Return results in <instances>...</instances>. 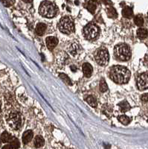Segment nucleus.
I'll list each match as a JSON object with an SVG mask.
<instances>
[{
    "mask_svg": "<svg viewBox=\"0 0 148 149\" xmlns=\"http://www.w3.org/2000/svg\"><path fill=\"white\" fill-rule=\"evenodd\" d=\"M109 76L115 83L126 84L130 80V72L123 66H115L110 70Z\"/></svg>",
    "mask_w": 148,
    "mask_h": 149,
    "instance_id": "obj_1",
    "label": "nucleus"
},
{
    "mask_svg": "<svg viewBox=\"0 0 148 149\" xmlns=\"http://www.w3.org/2000/svg\"><path fill=\"white\" fill-rule=\"evenodd\" d=\"M114 52L117 59L121 61H128L131 57V51L130 47L124 43L117 45L115 47Z\"/></svg>",
    "mask_w": 148,
    "mask_h": 149,
    "instance_id": "obj_2",
    "label": "nucleus"
},
{
    "mask_svg": "<svg viewBox=\"0 0 148 149\" xmlns=\"http://www.w3.org/2000/svg\"><path fill=\"white\" fill-rule=\"evenodd\" d=\"M57 8L52 2L49 1H45L42 2L40 6V13L42 17H54L57 14Z\"/></svg>",
    "mask_w": 148,
    "mask_h": 149,
    "instance_id": "obj_3",
    "label": "nucleus"
},
{
    "mask_svg": "<svg viewBox=\"0 0 148 149\" xmlns=\"http://www.w3.org/2000/svg\"><path fill=\"white\" fill-rule=\"evenodd\" d=\"M58 29L61 32L66 34L72 33L74 30V25L72 19L69 17H64L60 20Z\"/></svg>",
    "mask_w": 148,
    "mask_h": 149,
    "instance_id": "obj_4",
    "label": "nucleus"
},
{
    "mask_svg": "<svg viewBox=\"0 0 148 149\" xmlns=\"http://www.w3.org/2000/svg\"><path fill=\"white\" fill-rule=\"evenodd\" d=\"M8 125L14 130H18L22 125V117L18 113H10L6 117Z\"/></svg>",
    "mask_w": 148,
    "mask_h": 149,
    "instance_id": "obj_5",
    "label": "nucleus"
},
{
    "mask_svg": "<svg viewBox=\"0 0 148 149\" xmlns=\"http://www.w3.org/2000/svg\"><path fill=\"white\" fill-rule=\"evenodd\" d=\"M94 58L98 64L101 66H105L109 62V57L108 51L104 48H100L94 54Z\"/></svg>",
    "mask_w": 148,
    "mask_h": 149,
    "instance_id": "obj_6",
    "label": "nucleus"
},
{
    "mask_svg": "<svg viewBox=\"0 0 148 149\" xmlns=\"http://www.w3.org/2000/svg\"><path fill=\"white\" fill-rule=\"evenodd\" d=\"M83 34L86 39L94 40L99 34V28L94 24H88L83 29Z\"/></svg>",
    "mask_w": 148,
    "mask_h": 149,
    "instance_id": "obj_7",
    "label": "nucleus"
},
{
    "mask_svg": "<svg viewBox=\"0 0 148 149\" xmlns=\"http://www.w3.org/2000/svg\"><path fill=\"white\" fill-rule=\"evenodd\" d=\"M137 86L139 90H145L148 88V73L145 72L140 74L137 80Z\"/></svg>",
    "mask_w": 148,
    "mask_h": 149,
    "instance_id": "obj_8",
    "label": "nucleus"
},
{
    "mask_svg": "<svg viewBox=\"0 0 148 149\" xmlns=\"http://www.w3.org/2000/svg\"><path fill=\"white\" fill-rule=\"evenodd\" d=\"M81 50V47L78 43L76 42H72L70 46H69V52L71 54H72L73 56H76L77 54H79V52Z\"/></svg>",
    "mask_w": 148,
    "mask_h": 149,
    "instance_id": "obj_9",
    "label": "nucleus"
},
{
    "mask_svg": "<svg viewBox=\"0 0 148 149\" xmlns=\"http://www.w3.org/2000/svg\"><path fill=\"white\" fill-rule=\"evenodd\" d=\"M46 42L47 47L50 49H52L57 45V43H58V40L55 37H49L46 38Z\"/></svg>",
    "mask_w": 148,
    "mask_h": 149,
    "instance_id": "obj_10",
    "label": "nucleus"
},
{
    "mask_svg": "<svg viewBox=\"0 0 148 149\" xmlns=\"http://www.w3.org/2000/svg\"><path fill=\"white\" fill-rule=\"evenodd\" d=\"M93 72L92 66L89 64V63H85L83 65V74L85 76L89 78L92 75Z\"/></svg>",
    "mask_w": 148,
    "mask_h": 149,
    "instance_id": "obj_11",
    "label": "nucleus"
},
{
    "mask_svg": "<svg viewBox=\"0 0 148 149\" xmlns=\"http://www.w3.org/2000/svg\"><path fill=\"white\" fill-rule=\"evenodd\" d=\"M33 136H34V134H33V132L31 130L25 131L22 135V142H23L24 144L27 145L28 143H29L33 138Z\"/></svg>",
    "mask_w": 148,
    "mask_h": 149,
    "instance_id": "obj_12",
    "label": "nucleus"
},
{
    "mask_svg": "<svg viewBox=\"0 0 148 149\" xmlns=\"http://www.w3.org/2000/svg\"><path fill=\"white\" fill-rule=\"evenodd\" d=\"M46 28H47L46 27V25H45L44 23H39L37 26V27H36V33L40 36L42 35L45 33V31H46Z\"/></svg>",
    "mask_w": 148,
    "mask_h": 149,
    "instance_id": "obj_13",
    "label": "nucleus"
},
{
    "mask_svg": "<svg viewBox=\"0 0 148 149\" xmlns=\"http://www.w3.org/2000/svg\"><path fill=\"white\" fill-rule=\"evenodd\" d=\"M85 100L92 107H97V101H96L95 98L94 96H92V95H88L87 97L85 98Z\"/></svg>",
    "mask_w": 148,
    "mask_h": 149,
    "instance_id": "obj_14",
    "label": "nucleus"
},
{
    "mask_svg": "<svg viewBox=\"0 0 148 149\" xmlns=\"http://www.w3.org/2000/svg\"><path fill=\"white\" fill-rule=\"evenodd\" d=\"M133 10L130 7H125L122 10V15L125 18H131L133 17Z\"/></svg>",
    "mask_w": 148,
    "mask_h": 149,
    "instance_id": "obj_15",
    "label": "nucleus"
},
{
    "mask_svg": "<svg viewBox=\"0 0 148 149\" xmlns=\"http://www.w3.org/2000/svg\"><path fill=\"white\" fill-rule=\"evenodd\" d=\"M118 106H119L120 107V110L122 112H124V113L128 111V110L130 109V104H129V103H128L127 102H126V101L120 102V103L118 104Z\"/></svg>",
    "mask_w": 148,
    "mask_h": 149,
    "instance_id": "obj_16",
    "label": "nucleus"
},
{
    "mask_svg": "<svg viewBox=\"0 0 148 149\" xmlns=\"http://www.w3.org/2000/svg\"><path fill=\"white\" fill-rule=\"evenodd\" d=\"M1 140L3 142H10V141L13 139V136L10 135V134L7 132H4L2 133V135H1Z\"/></svg>",
    "mask_w": 148,
    "mask_h": 149,
    "instance_id": "obj_17",
    "label": "nucleus"
},
{
    "mask_svg": "<svg viewBox=\"0 0 148 149\" xmlns=\"http://www.w3.org/2000/svg\"><path fill=\"white\" fill-rule=\"evenodd\" d=\"M44 142H45V141L42 139V136H36L35 139H34V146H35L36 148H40L43 146Z\"/></svg>",
    "mask_w": 148,
    "mask_h": 149,
    "instance_id": "obj_18",
    "label": "nucleus"
},
{
    "mask_svg": "<svg viewBox=\"0 0 148 149\" xmlns=\"http://www.w3.org/2000/svg\"><path fill=\"white\" fill-rule=\"evenodd\" d=\"M147 31L146 29H139L137 31V35H138V37H139L140 39H145V38H146L147 37Z\"/></svg>",
    "mask_w": 148,
    "mask_h": 149,
    "instance_id": "obj_19",
    "label": "nucleus"
},
{
    "mask_svg": "<svg viewBox=\"0 0 148 149\" xmlns=\"http://www.w3.org/2000/svg\"><path fill=\"white\" fill-rule=\"evenodd\" d=\"M102 112L103 113L106 115V116H111L112 113H113V110L110 107H109V105H104L102 108Z\"/></svg>",
    "mask_w": 148,
    "mask_h": 149,
    "instance_id": "obj_20",
    "label": "nucleus"
},
{
    "mask_svg": "<svg viewBox=\"0 0 148 149\" xmlns=\"http://www.w3.org/2000/svg\"><path fill=\"white\" fill-rule=\"evenodd\" d=\"M118 120H119V122H121V123L123 124V125H128V124H130L131 119H130V117H128L127 116L122 115L121 116L118 117Z\"/></svg>",
    "mask_w": 148,
    "mask_h": 149,
    "instance_id": "obj_21",
    "label": "nucleus"
},
{
    "mask_svg": "<svg viewBox=\"0 0 148 149\" xmlns=\"http://www.w3.org/2000/svg\"><path fill=\"white\" fill-rule=\"evenodd\" d=\"M60 78H61V79L66 84L68 85H72V81H71L70 78H69V76L68 75H66V74H63V73H61V74H60Z\"/></svg>",
    "mask_w": 148,
    "mask_h": 149,
    "instance_id": "obj_22",
    "label": "nucleus"
},
{
    "mask_svg": "<svg viewBox=\"0 0 148 149\" xmlns=\"http://www.w3.org/2000/svg\"><path fill=\"white\" fill-rule=\"evenodd\" d=\"M107 15L109 18H116L117 17V13L116 10H115L113 8H110L108 9L107 10Z\"/></svg>",
    "mask_w": 148,
    "mask_h": 149,
    "instance_id": "obj_23",
    "label": "nucleus"
},
{
    "mask_svg": "<svg viewBox=\"0 0 148 149\" xmlns=\"http://www.w3.org/2000/svg\"><path fill=\"white\" fill-rule=\"evenodd\" d=\"M108 90V86L106 84V81H105L104 79H102L100 82V90L103 93H104L106 92V90Z\"/></svg>",
    "mask_w": 148,
    "mask_h": 149,
    "instance_id": "obj_24",
    "label": "nucleus"
},
{
    "mask_svg": "<svg viewBox=\"0 0 148 149\" xmlns=\"http://www.w3.org/2000/svg\"><path fill=\"white\" fill-rule=\"evenodd\" d=\"M135 24L138 26H141L144 24V19L141 16H136L134 19Z\"/></svg>",
    "mask_w": 148,
    "mask_h": 149,
    "instance_id": "obj_25",
    "label": "nucleus"
},
{
    "mask_svg": "<svg viewBox=\"0 0 148 149\" xmlns=\"http://www.w3.org/2000/svg\"><path fill=\"white\" fill-rule=\"evenodd\" d=\"M10 143L11 148H17L19 147V142L18 139L15 137H14L12 139V140L10 141Z\"/></svg>",
    "mask_w": 148,
    "mask_h": 149,
    "instance_id": "obj_26",
    "label": "nucleus"
},
{
    "mask_svg": "<svg viewBox=\"0 0 148 149\" xmlns=\"http://www.w3.org/2000/svg\"><path fill=\"white\" fill-rule=\"evenodd\" d=\"M0 2H2L5 7H10V5L13 4L11 2V0H0Z\"/></svg>",
    "mask_w": 148,
    "mask_h": 149,
    "instance_id": "obj_27",
    "label": "nucleus"
},
{
    "mask_svg": "<svg viewBox=\"0 0 148 149\" xmlns=\"http://www.w3.org/2000/svg\"><path fill=\"white\" fill-rule=\"evenodd\" d=\"M141 99L142 102H148V93H145L141 95Z\"/></svg>",
    "mask_w": 148,
    "mask_h": 149,
    "instance_id": "obj_28",
    "label": "nucleus"
},
{
    "mask_svg": "<svg viewBox=\"0 0 148 149\" xmlns=\"http://www.w3.org/2000/svg\"><path fill=\"white\" fill-rule=\"evenodd\" d=\"M23 2H27V3H29V2H31L32 0H22Z\"/></svg>",
    "mask_w": 148,
    "mask_h": 149,
    "instance_id": "obj_29",
    "label": "nucleus"
},
{
    "mask_svg": "<svg viewBox=\"0 0 148 149\" xmlns=\"http://www.w3.org/2000/svg\"><path fill=\"white\" fill-rule=\"evenodd\" d=\"M0 108H1V102H0Z\"/></svg>",
    "mask_w": 148,
    "mask_h": 149,
    "instance_id": "obj_30",
    "label": "nucleus"
}]
</instances>
